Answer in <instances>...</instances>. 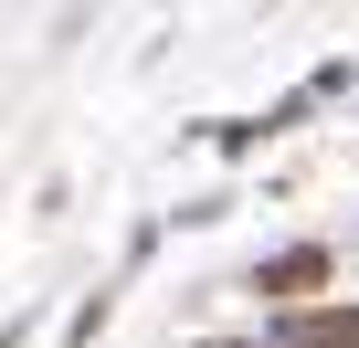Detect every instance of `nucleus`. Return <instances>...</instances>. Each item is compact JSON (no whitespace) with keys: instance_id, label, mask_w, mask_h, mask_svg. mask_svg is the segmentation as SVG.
<instances>
[{"instance_id":"obj_1","label":"nucleus","mask_w":359,"mask_h":348,"mask_svg":"<svg viewBox=\"0 0 359 348\" xmlns=\"http://www.w3.org/2000/svg\"><path fill=\"white\" fill-rule=\"evenodd\" d=\"M317 285H327V243H285V253L254 264V295H275V306H296V295H317Z\"/></svg>"},{"instance_id":"obj_2","label":"nucleus","mask_w":359,"mask_h":348,"mask_svg":"<svg viewBox=\"0 0 359 348\" xmlns=\"http://www.w3.org/2000/svg\"><path fill=\"white\" fill-rule=\"evenodd\" d=\"M264 348H359V306H348V316H338V306H327V316H285Z\"/></svg>"},{"instance_id":"obj_3","label":"nucleus","mask_w":359,"mask_h":348,"mask_svg":"<svg viewBox=\"0 0 359 348\" xmlns=\"http://www.w3.org/2000/svg\"><path fill=\"white\" fill-rule=\"evenodd\" d=\"M191 348H264V337H191Z\"/></svg>"}]
</instances>
